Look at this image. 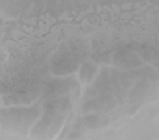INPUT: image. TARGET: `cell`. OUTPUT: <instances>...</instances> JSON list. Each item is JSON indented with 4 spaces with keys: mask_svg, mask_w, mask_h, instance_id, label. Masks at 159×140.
I'll use <instances>...</instances> for the list:
<instances>
[{
    "mask_svg": "<svg viewBox=\"0 0 159 140\" xmlns=\"http://www.w3.org/2000/svg\"><path fill=\"white\" fill-rule=\"evenodd\" d=\"M116 105L110 95H101L94 99L89 100L83 105L84 112H107L114 108Z\"/></svg>",
    "mask_w": 159,
    "mask_h": 140,
    "instance_id": "277c9868",
    "label": "cell"
},
{
    "mask_svg": "<svg viewBox=\"0 0 159 140\" xmlns=\"http://www.w3.org/2000/svg\"><path fill=\"white\" fill-rule=\"evenodd\" d=\"M96 72V68L89 63L83 65L80 70V77L82 82L87 83L92 80Z\"/></svg>",
    "mask_w": 159,
    "mask_h": 140,
    "instance_id": "9c48e42d",
    "label": "cell"
},
{
    "mask_svg": "<svg viewBox=\"0 0 159 140\" xmlns=\"http://www.w3.org/2000/svg\"><path fill=\"white\" fill-rule=\"evenodd\" d=\"M78 67L79 62L76 54L68 51H60L56 54L51 63L52 72L59 76L72 73Z\"/></svg>",
    "mask_w": 159,
    "mask_h": 140,
    "instance_id": "7a4b0ae2",
    "label": "cell"
},
{
    "mask_svg": "<svg viewBox=\"0 0 159 140\" xmlns=\"http://www.w3.org/2000/svg\"><path fill=\"white\" fill-rule=\"evenodd\" d=\"M113 63L122 68H134L142 64L141 59L135 54L129 52L117 53L113 56Z\"/></svg>",
    "mask_w": 159,
    "mask_h": 140,
    "instance_id": "8992f818",
    "label": "cell"
},
{
    "mask_svg": "<svg viewBox=\"0 0 159 140\" xmlns=\"http://www.w3.org/2000/svg\"><path fill=\"white\" fill-rule=\"evenodd\" d=\"M74 82L69 80H57L49 83L45 88L44 96L46 97H54L64 94L74 87Z\"/></svg>",
    "mask_w": 159,
    "mask_h": 140,
    "instance_id": "5b68a950",
    "label": "cell"
},
{
    "mask_svg": "<svg viewBox=\"0 0 159 140\" xmlns=\"http://www.w3.org/2000/svg\"><path fill=\"white\" fill-rule=\"evenodd\" d=\"M71 106L70 100L67 98H61L51 100L44 105L45 112L59 113L67 111Z\"/></svg>",
    "mask_w": 159,
    "mask_h": 140,
    "instance_id": "52a82bcc",
    "label": "cell"
},
{
    "mask_svg": "<svg viewBox=\"0 0 159 140\" xmlns=\"http://www.w3.org/2000/svg\"><path fill=\"white\" fill-rule=\"evenodd\" d=\"M3 125L16 131H25L33 123L39 115L37 108L12 109L3 111Z\"/></svg>",
    "mask_w": 159,
    "mask_h": 140,
    "instance_id": "6da1fadb",
    "label": "cell"
},
{
    "mask_svg": "<svg viewBox=\"0 0 159 140\" xmlns=\"http://www.w3.org/2000/svg\"><path fill=\"white\" fill-rule=\"evenodd\" d=\"M45 113L46 114L41 121L34 128L33 131L34 134H46L47 133H50L51 132H54L61 124L62 121V116H59L57 113Z\"/></svg>",
    "mask_w": 159,
    "mask_h": 140,
    "instance_id": "3957f363",
    "label": "cell"
},
{
    "mask_svg": "<svg viewBox=\"0 0 159 140\" xmlns=\"http://www.w3.org/2000/svg\"><path fill=\"white\" fill-rule=\"evenodd\" d=\"M107 122L108 120L106 117L98 115H89L80 120L78 125L81 128L95 129L106 125Z\"/></svg>",
    "mask_w": 159,
    "mask_h": 140,
    "instance_id": "ba28073f",
    "label": "cell"
}]
</instances>
